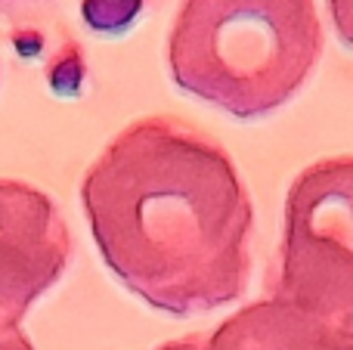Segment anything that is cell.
I'll return each instance as SVG.
<instances>
[{"mask_svg":"<svg viewBox=\"0 0 353 350\" xmlns=\"http://www.w3.org/2000/svg\"><path fill=\"white\" fill-rule=\"evenodd\" d=\"M72 233L47 192L0 177V326H19L62 279Z\"/></svg>","mask_w":353,"mask_h":350,"instance_id":"4","label":"cell"},{"mask_svg":"<svg viewBox=\"0 0 353 350\" xmlns=\"http://www.w3.org/2000/svg\"><path fill=\"white\" fill-rule=\"evenodd\" d=\"M112 276L149 307L199 316L245 295L251 196L230 152L174 115L128 124L81 180Z\"/></svg>","mask_w":353,"mask_h":350,"instance_id":"1","label":"cell"},{"mask_svg":"<svg viewBox=\"0 0 353 350\" xmlns=\"http://www.w3.org/2000/svg\"><path fill=\"white\" fill-rule=\"evenodd\" d=\"M0 3H19V0H0Z\"/></svg>","mask_w":353,"mask_h":350,"instance_id":"8","label":"cell"},{"mask_svg":"<svg viewBox=\"0 0 353 350\" xmlns=\"http://www.w3.org/2000/svg\"><path fill=\"white\" fill-rule=\"evenodd\" d=\"M0 350H34V344L19 326H0Z\"/></svg>","mask_w":353,"mask_h":350,"instance_id":"6","label":"cell"},{"mask_svg":"<svg viewBox=\"0 0 353 350\" xmlns=\"http://www.w3.org/2000/svg\"><path fill=\"white\" fill-rule=\"evenodd\" d=\"M347 10H350V0H332V16H335V28H338V34H341L344 43H347V34H350Z\"/></svg>","mask_w":353,"mask_h":350,"instance_id":"7","label":"cell"},{"mask_svg":"<svg viewBox=\"0 0 353 350\" xmlns=\"http://www.w3.org/2000/svg\"><path fill=\"white\" fill-rule=\"evenodd\" d=\"M313 0H183L168 68L183 93L242 121L292 103L323 56Z\"/></svg>","mask_w":353,"mask_h":350,"instance_id":"2","label":"cell"},{"mask_svg":"<svg viewBox=\"0 0 353 350\" xmlns=\"http://www.w3.org/2000/svg\"><path fill=\"white\" fill-rule=\"evenodd\" d=\"M161 350H353V326L267 295L236 310L214 332H192Z\"/></svg>","mask_w":353,"mask_h":350,"instance_id":"5","label":"cell"},{"mask_svg":"<svg viewBox=\"0 0 353 350\" xmlns=\"http://www.w3.org/2000/svg\"><path fill=\"white\" fill-rule=\"evenodd\" d=\"M270 295L353 326V161L323 158L285 198L279 273Z\"/></svg>","mask_w":353,"mask_h":350,"instance_id":"3","label":"cell"}]
</instances>
